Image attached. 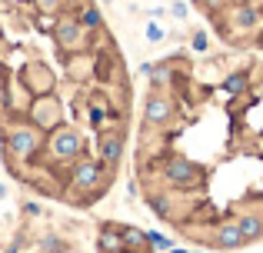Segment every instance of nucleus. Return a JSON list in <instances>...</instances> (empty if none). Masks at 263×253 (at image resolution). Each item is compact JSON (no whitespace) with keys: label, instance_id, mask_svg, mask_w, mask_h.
I'll list each match as a JSON object with an SVG mask.
<instances>
[{"label":"nucleus","instance_id":"obj_1","mask_svg":"<svg viewBox=\"0 0 263 253\" xmlns=\"http://www.w3.org/2000/svg\"><path fill=\"white\" fill-rule=\"evenodd\" d=\"M50 153L57 160H73L80 153V133L73 127H57L50 137Z\"/></svg>","mask_w":263,"mask_h":253},{"label":"nucleus","instance_id":"obj_2","mask_svg":"<svg viewBox=\"0 0 263 253\" xmlns=\"http://www.w3.org/2000/svg\"><path fill=\"white\" fill-rule=\"evenodd\" d=\"M7 147H10V153H13V157L27 160V157L37 153V147H40V133H37L33 127H17V130H10V137H7Z\"/></svg>","mask_w":263,"mask_h":253},{"label":"nucleus","instance_id":"obj_3","mask_svg":"<svg viewBox=\"0 0 263 253\" xmlns=\"http://www.w3.org/2000/svg\"><path fill=\"white\" fill-rule=\"evenodd\" d=\"M163 177H167L174 187H193V183L200 180V167H193L183 157H174V160L163 167Z\"/></svg>","mask_w":263,"mask_h":253},{"label":"nucleus","instance_id":"obj_4","mask_svg":"<svg viewBox=\"0 0 263 253\" xmlns=\"http://www.w3.org/2000/svg\"><path fill=\"white\" fill-rule=\"evenodd\" d=\"M100 177H103V163L100 160H77L73 170H70V180H73L77 190H93L97 183H100Z\"/></svg>","mask_w":263,"mask_h":253},{"label":"nucleus","instance_id":"obj_5","mask_svg":"<svg viewBox=\"0 0 263 253\" xmlns=\"http://www.w3.org/2000/svg\"><path fill=\"white\" fill-rule=\"evenodd\" d=\"M53 37H57L60 47H77L80 37H84V27L77 24V17H64L57 27H53Z\"/></svg>","mask_w":263,"mask_h":253},{"label":"nucleus","instance_id":"obj_6","mask_svg":"<svg viewBox=\"0 0 263 253\" xmlns=\"http://www.w3.org/2000/svg\"><path fill=\"white\" fill-rule=\"evenodd\" d=\"M170 113H174V104L167 97H160V93H150V100H147V120L150 124H167Z\"/></svg>","mask_w":263,"mask_h":253},{"label":"nucleus","instance_id":"obj_7","mask_svg":"<svg viewBox=\"0 0 263 253\" xmlns=\"http://www.w3.org/2000/svg\"><path fill=\"white\" fill-rule=\"evenodd\" d=\"M123 157V140L117 133H100V160L103 163H117Z\"/></svg>","mask_w":263,"mask_h":253},{"label":"nucleus","instance_id":"obj_8","mask_svg":"<svg viewBox=\"0 0 263 253\" xmlns=\"http://www.w3.org/2000/svg\"><path fill=\"white\" fill-rule=\"evenodd\" d=\"M213 243L223 250H233V247H243V237H240V227L237 223H223V227H217V237H213Z\"/></svg>","mask_w":263,"mask_h":253},{"label":"nucleus","instance_id":"obj_9","mask_svg":"<svg viewBox=\"0 0 263 253\" xmlns=\"http://www.w3.org/2000/svg\"><path fill=\"white\" fill-rule=\"evenodd\" d=\"M237 227H240L243 243H250V240H257V237H263V217L247 213V217H240V220H237Z\"/></svg>","mask_w":263,"mask_h":253},{"label":"nucleus","instance_id":"obj_10","mask_svg":"<svg viewBox=\"0 0 263 253\" xmlns=\"http://www.w3.org/2000/svg\"><path fill=\"white\" fill-rule=\"evenodd\" d=\"M77 24H80V27H87V30H97V27L103 24V13H100V7H93V4H84V7H80V13H77Z\"/></svg>","mask_w":263,"mask_h":253},{"label":"nucleus","instance_id":"obj_11","mask_svg":"<svg viewBox=\"0 0 263 253\" xmlns=\"http://www.w3.org/2000/svg\"><path fill=\"white\" fill-rule=\"evenodd\" d=\"M100 250H103V253H120V250H123V237L117 233L114 227L100 230Z\"/></svg>","mask_w":263,"mask_h":253},{"label":"nucleus","instance_id":"obj_12","mask_svg":"<svg viewBox=\"0 0 263 253\" xmlns=\"http://www.w3.org/2000/svg\"><path fill=\"white\" fill-rule=\"evenodd\" d=\"M253 24H257V10H253L250 4H243V7H237V10H233V27H240V30H250Z\"/></svg>","mask_w":263,"mask_h":253},{"label":"nucleus","instance_id":"obj_13","mask_svg":"<svg viewBox=\"0 0 263 253\" xmlns=\"http://www.w3.org/2000/svg\"><path fill=\"white\" fill-rule=\"evenodd\" d=\"M120 237H123V247H127V243L130 247H143V243H147V233H140L137 227H123Z\"/></svg>","mask_w":263,"mask_h":253},{"label":"nucleus","instance_id":"obj_14","mask_svg":"<svg viewBox=\"0 0 263 253\" xmlns=\"http://www.w3.org/2000/svg\"><path fill=\"white\" fill-rule=\"evenodd\" d=\"M147 73H150V80H154L157 87H163V84L170 80V67H150Z\"/></svg>","mask_w":263,"mask_h":253},{"label":"nucleus","instance_id":"obj_15","mask_svg":"<svg viewBox=\"0 0 263 253\" xmlns=\"http://www.w3.org/2000/svg\"><path fill=\"white\" fill-rule=\"evenodd\" d=\"M227 90H230V93H243V90H247V77H243V73H237V77H227Z\"/></svg>","mask_w":263,"mask_h":253},{"label":"nucleus","instance_id":"obj_16","mask_svg":"<svg viewBox=\"0 0 263 253\" xmlns=\"http://www.w3.org/2000/svg\"><path fill=\"white\" fill-rule=\"evenodd\" d=\"M33 4L40 7V13H57V10H60V4H64V0H33Z\"/></svg>","mask_w":263,"mask_h":253},{"label":"nucleus","instance_id":"obj_17","mask_svg":"<svg viewBox=\"0 0 263 253\" xmlns=\"http://www.w3.org/2000/svg\"><path fill=\"white\" fill-rule=\"evenodd\" d=\"M44 250L47 253H64V240H60V237H47V240H44Z\"/></svg>","mask_w":263,"mask_h":253},{"label":"nucleus","instance_id":"obj_18","mask_svg":"<svg viewBox=\"0 0 263 253\" xmlns=\"http://www.w3.org/2000/svg\"><path fill=\"white\" fill-rule=\"evenodd\" d=\"M147 40H154V44L163 40V27L160 24H147Z\"/></svg>","mask_w":263,"mask_h":253},{"label":"nucleus","instance_id":"obj_19","mask_svg":"<svg viewBox=\"0 0 263 253\" xmlns=\"http://www.w3.org/2000/svg\"><path fill=\"white\" fill-rule=\"evenodd\" d=\"M147 243H150V247H170V240H167V237H160V233H147Z\"/></svg>","mask_w":263,"mask_h":253},{"label":"nucleus","instance_id":"obj_20","mask_svg":"<svg viewBox=\"0 0 263 253\" xmlns=\"http://www.w3.org/2000/svg\"><path fill=\"white\" fill-rule=\"evenodd\" d=\"M206 47H210V40H206V33H197V37H193V50H197V53H203Z\"/></svg>","mask_w":263,"mask_h":253},{"label":"nucleus","instance_id":"obj_21","mask_svg":"<svg viewBox=\"0 0 263 253\" xmlns=\"http://www.w3.org/2000/svg\"><path fill=\"white\" fill-rule=\"evenodd\" d=\"M170 13H174V17H183V13H186V4H180V0H177V4L170 7Z\"/></svg>","mask_w":263,"mask_h":253}]
</instances>
